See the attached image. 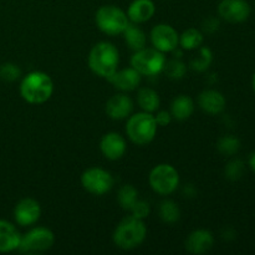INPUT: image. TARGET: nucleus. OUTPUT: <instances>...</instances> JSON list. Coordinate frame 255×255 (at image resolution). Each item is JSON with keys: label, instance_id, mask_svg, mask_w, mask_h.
I'll return each instance as SVG.
<instances>
[{"label": "nucleus", "instance_id": "2f4dec72", "mask_svg": "<svg viewBox=\"0 0 255 255\" xmlns=\"http://www.w3.org/2000/svg\"><path fill=\"white\" fill-rule=\"evenodd\" d=\"M153 116L157 122V126H168L172 121V115L171 112L168 111H158V110H157V114L153 115Z\"/></svg>", "mask_w": 255, "mask_h": 255}, {"label": "nucleus", "instance_id": "f257e3e1", "mask_svg": "<svg viewBox=\"0 0 255 255\" xmlns=\"http://www.w3.org/2000/svg\"><path fill=\"white\" fill-rule=\"evenodd\" d=\"M54 92L51 77L42 71L29 72L20 82V95L31 105H41L49 101Z\"/></svg>", "mask_w": 255, "mask_h": 255}, {"label": "nucleus", "instance_id": "1a4fd4ad", "mask_svg": "<svg viewBox=\"0 0 255 255\" xmlns=\"http://www.w3.org/2000/svg\"><path fill=\"white\" fill-rule=\"evenodd\" d=\"M114 177L111 173L99 167L87 168L81 176V184L85 191L94 196H104L114 187Z\"/></svg>", "mask_w": 255, "mask_h": 255}, {"label": "nucleus", "instance_id": "6e6552de", "mask_svg": "<svg viewBox=\"0 0 255 255\" xmlns=\"http://www.w3.org/2000/svg\"><path fill=\"white\" fill-rule=\"evenodd\" d=\"M55 236L49 228L45 227H36L30 229L27 233L21 236L20 246L17 251L21 253L34 254L46 252L54 246Z\"/></svg>", "mask_w": 255, "mask_h": 255}, {"label": "nucleus", "instance_id": "473e14b6", "mask_svg": "<svg viewBox=\"0 0 255 255\" xmlns=\"http://www.w3.org/2000/svg\"><path fill=\"white\" fill-rule=\"evenodd\" d=\"M249 166H251V168L255 172V152L252 154L251 158H249Z\"/></svg>", "mask_w": 255, "mask_h": 255}, {"label": "nucleus", "instance_id": "9b49d317", "mask_svg": "<svg viewBox=\"0 0 255 255\" xmlns=\"http://www.w3.org/2000/svg\"><path fill=\"white\" fill-rule=\"evenodd\" d=\"M219 16L232 24L246 21L251 15V6L246 0H222L218 5Z\"/></svg>", "mask_w": 255, "mask_h": 255}, {"label": "nucleus", "instance_id": "a211bd4d", "mask_svg": "<svg viewBox=\"0 0 255 255\" xmlns=\"http://www.w3.org/2000/svg\"><path fill=\"white\" fill-rule=\"evenodd\" d=\"M21 241L19 231L10 222L0 219V253L17 251Z\"/></svg>", "mask_w": 255, "mask_h": 255}, {"label": "nucleus", "instance_id": "bb28decb", "mask_svg": "<svg viewBox=\"0 0 255 255\" xmlns=\"http://www.w3.org/2000/svg\"><path fill=\"white\" fill-rule=\"evenodd\" d=\"M217 148L224 156H233L241 148V141L237 137L231 136H223L219 138L218 143H217Z\"/></svg>", "mask_w": 255, "mask_h": 255}, {"label": "nucleus", "instance_id": "393cba45", "mask_svg": "<svg viewBox=\"0 0 255 255\" xmlns=\"http://www.w3.org/2000/svg\"><path fill=\"white\" fill-rule=\"evenodd\" d=\"M159 217L162 221L167 224H173L181 218V211L176 202L167 199L163 201L159 206Z\"/></svg>", "mask_w": 255, "mask_h": 255}, {"label": "nucleus", "instance_id": "c85d7f7f", "mask_svg": "<svg viewBox=\"0 0 255 255\" xmlns=\"http://www.w3.org/2000/svg\"><path fill=\"white\" fill-rule=\"evenodd\" d=\"M244 173V163L241 159H233L226 167V177L229 181H238Z\"/></svg>", "mask_w": 255, "mask_h": 255}, {"label": "nucleus", "instance_id": "f8f14e48", "mask_svg": "<svg viewBox=\"0 0 255 255\" xmlns=\"http://www.w3.org/2000/svg\"><path fill=\"white\" fill-rule=\"evenodd\" d=\"M41 216L40 203L34 198H24L16 203L14 208V218L19 226H34Z\"/></svg>", "mask_w": 255, "mask_h": 255}, {"label": "nucleus", "instance_id": "f03ea898", "mask_svg": "<svg viewBox=\"0 0 255 255\" xmlns=\"http://www.w3.org/2000/svg\"><path fill=\"white\" fill-rule=\"evenodd\" d=\"M120 64V54L117 47L109 41H101L95 45L89 55V66L97 76L109 79Z\"/></svg>", "mask_w": 255, "mask_h": 255}, {"label": "nucleus", "instance_id": "c756f323", "mask_svg": "<svg viewBox=\"0 0 255 255\" xmlns=\"http://www.w3.org/2000/svg\"><path fill=\"white\" fill-rule=\"evenodd\" d=\"M20 75H21V71H20L19 67L11 62H7V64L0 66V79L4 80V81H15V80L19 79Z\"/></svg>", "mask_w": 255, "mask_h": 255}, {"label": "nucleus", "instance_id": "aec40b11", "mask_svg": "<svg viewBox=\"0 0 255 255\" xmlns=\"http://www.w3.org/2000/svg\"><path fill=\"white\" fill-rule=\"evenodd\" d=\"M194 112V102L187 95H179L172 101L171 104V115L173 119L178 121L188 120Z\"/></svg>", "mask_w": 255, "mask_h": 255}, {"label": "nucleus", "instance_id": "f3484780", "mask_svg": "<svg viewBox=\"0 0 255 255\" xmlns=\"http://www.w3.org/2000/svg\"><path fill=\"white\" fill-rule=\"evenodd\" d=\"M226 97L217 90H204L198 96V105L206 114L218 115L226 109Z\"/></svg>", "mask_w": 255, "mask_h": 255}, {"label": "nucleus", "instance_id": "a878e982", "mask_svg": "<svg viewBox=\"0 0 255 255\" xmlns=\"http://www.w3.org/2000/svg\"><path fill=\"white\" fill-rule=\"evenodd\" d=\"M137 199H138V191L132 184H125L120 188L117 201L125 211H131Z\"/></svg>", "mask_w": 255, "mask_h": 255}, {"label": "nucleus", "instance_id": "72a5a7b5", "mask_svg": "<svg viewBox=\"0 0 255 255\" xmlns=\"http://www.w3.org/2000/svg\"><path fill=\"white\" fill-rule=\"evenodd\" d=\"M253 89H254V91H255V74H254V76H253Z\"/></svg>", "mask_w": 255, "mask_h": 255}, {"label": "nucleus", "instance_id": "20e7f679", "mask_svg": "<svg viewBox=\"0 0 255 255\" xmlns=\"http://www.w3.org/2000/svg\"><path fill=\"white\" fill-rule=\"evenodd\" d=\"M157 122L149 112H138L128 117L126 133L128 138L138 146H144L153 141L157 133Z\"/></svg>", "mask_w": 255, "mask_h": 255}, {"label": "nucleus", "instance_id": "9d476101", "mask_svg": "<svg viewBox=\"0 0 255 255\" xmlns=\"http://www.w3.org/2000/svg\"><path fill=\"white\" fill-rule=\"evenodd\" d=\"M151 42L156 50L161 52H172L178 47L179 35L173 26L168 24H158L151 30Z\"/></svg>", "mask_w": 255, "mask_h": 255}, {"label": "nucleus", "instance_id": "4be33fe9", "mask_svg": "<svg viewBox=\"0 0 255 255\" xmlns=\"http://www.w3.org/2000/svg\"><path fill=\"white\" fill-rule=\"evenodd\" d=\"M122 35H124L127 46L131 50H133V51H138V50L146 47V34L134 22L133 24L127 25V27L122 32Z\"/></svg>", "mask_w": 255, "mask_h": 255}, {"label": "nucleus", "instance_id": "0eeeda50", "mask_svg": "<svg viewBox=\"0 0 255 255\" xmlns=\"http://www.w3.org/2000/svg\"><path fill=\"white\" fill-rule=\"evenodd\" d=\"M151 188L161 196L172 194L179 186L178 171L173 166L161 163L154 167L148 177Z\"/></svg>", "mask_w": 255, "mask_h": 255}, {"label": "nucleus", "instance_id": "dca6fc26", "mask_svg": "<svg viewBox=\"0 0 255 255\" xmlns=\"http://www.w3.org/2000/svg\"><path fill=\"white\" fill-rule=\"evenodd\" d=\"M214 244L213 234L206 229L192 232L186 241V249L191 254H204L212 249Z\"/></svg>", "mask_w": 255, "mask_h": 255}, {"label": "nucleus", "instance_id": "412c9836", "mask_svg": "<svg viewBox=\"0 0 255 255\" xmlns=\"http://www.w3.org/2000/svg\"><path fill=\"white\" fill-rule=\"evenodd\" d=\"M137 104L141 107L142 111L153 114L159 109L161 100L157 91L151 87H141L137 92Z\"/></svg>", "mask_w": 255, "mask_h": 255}, {"label": "nucleus", "instance_id": "ddd939ff", "mask_svg": "<svg viewBox=\"0 0 255 255\" xmlns=\"http://www.w3.org/2000/svg\"><path fill=\"white\" fill-rule=\"evenodd\" d=\"M100 149L107 159L117 161L126 153V139L117 132H109L100 141Z\"/></svg>", "mask_w": 255, "mask_h": 255}, {"label": "nucleus", "instance_id": "2eb2a0df", "mask_svg": "<svg viewBox=\"0 0 255 255\" xmlns=\"http://www.w3.org/2000/svg\"><path fill=\"white\" fill-rule=\"evenodd\" d=\"M106 114L112 120H125L129 117L133 110L131 97L125 94H116L110 97L106 102Z\"/></svg>", "mask_w": 255, "mask_h": 255}, {"label": "nucleus", "instance_id": "4468645a", "mask_svg": "<svg viewBox=\"0 0 255 255\" xmlns=\"http://www.w3.org/2000/svg\"><path fill=\"white\" fill-rule=\"evenodd\" d=\"M141 77L142 75L131 66L122 70L117 69L107 80L114 85L115 89L120 90L122 92H129L133 91L139 86Z\"/></svg>", "mask_w": 255, "mask_h": 255}, {"label": "nucleus", "instance_id": "5701e85b", "mask_svg": "<svg viewBox=\"0 0 255 255\" xmlns=\"http://www.w3.org/2000/svg\"><path fill=\"white\" fill-rule=\"evenodd\" d=\"M203 44V34L196 27H189L184 30L183 34L179 35V44L183 50L192 51L197 50Z\"/></svg>", "mask_w": 255, "mask_h": 255}, {"label": "nucleus", "instance_id": "cd10ccee", "mask_svg": "<svg viewBox=\"0 0 255 255\" xmlns=\"http://www.w3.org/2000/svg\"><path fill=\"white\" fill-rule=\"evenodd\" d=\"M163 71L166 72L167 76H168L169 79L181 80L182 77L186 75L187 66L184 62L181 61V60L173 59V60H169V61H166Z\"/></svg>", "mask_w": 255, "mask_h": 255}, {"label": "nucleus", "instance_id": "b1692460", "mask_svg": "<svg viewBox=\"0 0 255 255\" xmlns=\"http://www.w3.org/2000/svg\"><path fill=\"white\" fill-rule=\"evenodd\" d=\"M212 61H213V54H212L211 49L206 46H201L197 49V54L191 59L189 66L194 71L203 72L211 66Z\"/></svg>", "mask_w": 255, "mask_h": 255}, {"label": "nucleus", "instance_id": "7c9ffc66", "mask_svg": "<svg viewBox=\"0 0 255 255\" xmlns=\"http://www.w3.org/2000/svg\"><path fill=\"white\" fill-rule=\"evenodd\" d=\"M132 213V216L136 217V218L142 219L147 218L149 214V204L146 201H141V199H137L136 203L133 204V207L129 211Z\"/></svg>", "mask_w": 255, "mask_h": 255}, {"label": "nucleus", "instance_id": "7ed1b4c3", "mask_svg": "<svg viewBox=\"0 0 255 255\" xmlns=\"http://www.w3.org/2000/svg\"><path fill=\"white\" fill-rule=\"evenodd\" d=\"M147 228L142 219L128 216L122 219L114 232V243L124 251L141 246L146 239Z\"/></svg>", "mask_w": 255, "mask_h": 255}, {"label": "nucleus", "instance_id": "423d86ee", "mask_svg": "<svg viewBox=\"0 0 255 255\" xmlns=\"http://www.w3.org/2000/svg\"><path fill=\"white\" fill-rule=\"evenodd\" d=\"M163 52L153 49H143L134 51L131 57V66L136 69L142 76H156L161 74L166 65Z\"/></svg>", "mask_w": 255, "mask_h": 255}, {"label": "nucleus", "instance_id": "6ab92c4d", "mask_svg": "<svg viewBox=\"0 0 255 255\" xmlns=\"http://www.w3.org/2000/svg\"><path fill=\"white\" fill-rule=\"evenodd\" d=\"M156 12V6L152 0H133L127 9V16L129 21L134 24H142L152 19Z\"/></svg>", "mask_w": 255, "mask_h": 255}, {"label": "nucleus", "instance_id": "39448f33", "mask_svg": "<svg viewBox=\"0 0 255 255\" xmlns=\"http://www.w3.org/2000/svg\"><path fill=\"white\" fill-rule=\"evenodd\" d=\"M95 21L97 27L110 36L122 34L129 24L126 12L116 5H104L100 7L95 15Z\"/></svg>", "mask_w": 255, "mask_h": 255}]
</instances>
